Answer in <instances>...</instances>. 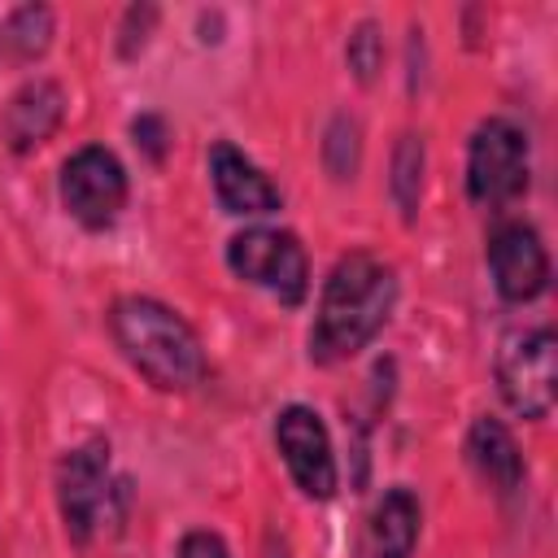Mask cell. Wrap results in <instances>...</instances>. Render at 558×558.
Wrapping results in <instances>:
<instances>
[{
	"label": "cell",
	"instance_id": "6da1fadb",
	"mask_svg": "<svg viewBox=\"0 0 558 558\" xmlns=\"http://www.w3.org/2000/svg\"><path fill=\"white\" fill-rule=\"evenodd\" d=\"M397 310V270L375 253H344L318 292L310 327V357L331 366L362 353Z\"/></svg>",
	"mask_w": 558,
	"mask_h": 558
},
{
	"label": "cell",
	"instance_id": "7a4b0ae2",
	"mask_svg": "<svg viewBox=\"0 0 558 558\" xmlns=\"http://www.w3.org/2000/svg\"><path fill=\"white\" fill-rule=\"evenodd\" d=\"M109 336L122 357L161 392H192L209 371L192 323L157 296H118L109 305Z\"/></svg>",
	"mask_w": 558,
	"mask_h": 558
},
{
	"label": "cell",
	"instance_id": "3957f363",
	"mask_svg": "<svg viewBox=\"0 0 558 558\" xmlns=\"http://www.w3.org/2000/svg\"><path fill=\"white\" fill-rule=\"evenodd\" d=\"M527 131L514 118H484L466 144V196L480 209H501L527 192Z\"/></svg>",
	"mask_w": 558,
	"mask_h": 558
},
{
	"label": "cell",
	"instance_id": "277c9868",
	"mask_svg": "<svg viewBox=\"0 0 558 558\" xmlns=\"http://www.w3.org/2000/svg\"><path fill=\"white\" fill-rule=\"evenodd\" d=\"M227 266L235 279L270 292L279 305L296 310L310 296L305 244L283 227H244L227 240Z\"/></svg>",
	"mask_w": 558,
	"mask_h": 558
},
{
	"label": "cell",
	"instance_id": "5b68a950",
	"mask_svg": "<svg viewBox=\"0 0 558 558\" xmlns=\"http://www.w3.org/2000/svg\"><path fill=\"white\" fill-rule=\"evenodd\" d=\"M501 401L523 418H545L558 388V340L549 327H514L497 344Z\"/></svg>",
	"mask_w": 558,
	"mask_h": 558
},
{
	"label": "cell",
	"instance_id": "8992f818",
	"mask_svg": "<svg viewBox=\"0 0 558 558\" xmlns=\"http://www.w3.org/2000/svg\"><path fill=\"white\" fill-rule=\"evenodd\" d=\"M113 471H109V440L87 436L83 445L65 449L57 462V506L65 536L74 545H87L96 527L109 519V497H113Z\"/></svg>",
	"mask_w": 558,
	"mask_h": 558
},
{
	"label": "cell",
	"instance_id": "52a82bcc",
	"mask_svg": "<svg viewBox=\"0 0 558 558\" xmlns=\"http://www.w3.org/2000/svg\"><path fill=\"white\" fill-rule=\"evenodd\" d=\"M61 205L65 214L87 227L105 231L126 209V170L105 144H83L61 166Z\"/></svg>",
	"mask_w": 558,
	"mask_h": 558
},
{
	"label": "cell",
	"instance_id": "ba28073f",
	"mask_svg": "<svg viewBox=\"0 0 558 558\" xmlns=\"http://www.w3.org/2000/svg\"><path fill=\"white\" fill-rule=\"evenodd\" d=\"M275 445H279V458H283L292 484L301 488V497H310V501L336 497V488H340L336 449H331L327 423L314 405H283L275 414Z\"/></svg>",
	"mask_w": 558,
	"mask_h": 558
},
{
	"label": "cell",
	"instance_id": "9c48e42d",
	"mask_svg": "<svg viewBox=\"0 0 558 558\" xmlns=\"http://www.w3.org/2000/svg\"><path fill=\"white\" fill-rule=\"evenodd\" d=\"M493 288L510 305H527L549 288V253L532 222H497L488 235Z\"/></svg>",
	"mask_w": 558,
	"mask_h": 558
},
{
	"label": "cell",
	"instance_id": "30bf717a",
	"mask_svg": "<svg viewBox=\"0 0 558 558\" xmlns=\"http://www.w3.org/2000/svg\"><path fill=\"white\" fill-rule=\"evenodd\" d=\"M209 183H214V196L227 214L235 218H262V214H275L283 209V196L279 187L262 174L257 161H248L235 144L218 140L209 148Z\"/></svg>",
	"mask_w": 558,
	"mask_h": 558
},
{
	"label": "cell",
	"instance_id": "8fae6325",
	"mask_svg": "<svg viewBox=\"0 0 558 558\" xmlns=\"http://www.w3.org/2000/svg\"><path fill=\"white\" fill-rule=\"evenodd\" d=\"M65 118V92L57 78H26L9 100H4V113H0V140L13 148V153H35L39 144H48L57 135Z\"/></svg>",
	"mask_w": 558,
	"mask_h": 558
},
{
	"label": "cell",
	"instance_id": "7c38bea8",
	"mask_svg": "<svg viewBox=\"0 0 558 558\" xmlns=\"http://www.w3.org/2000/svg\"><path fill=\"white\" fill-rule=\"evenodd\" d=\"M466 462H471V471L497 497H514L523 488L527 466H523V453H519V445H514V436H510V427L501 418L484 414V418L471 423V432H466Z\"/></svg>",
	"mask_w": 558,
	"mask_h": 558
},
{
	"label": "cell",
	"instance_id": "4fadbf2b",
	"mask_svg": "<svg viewBox=\"0 0 558 558\" xmlns=\"http://www.w3.org/2000/svg\"><path fill=\"white\" fill-rule=\"evenodd\" d=\"M423 532V506L405 484L384 488L371 510V554L375 558H414Z\"/></svg>",
	"mask_w": 558,
	"mask_h": 558
},
{
	"label": "cell",
	"instance_id": "5bb4252c",
	"mask_svg": "<svg viewBox=\"0 0 558 558\" xmlns=\"http://www.w3.org/2000/svg\"><path fill=\"white\" fill-rule=\"evenodd\" d=\"M57 35V17L48 4H17L0 22V65H31L48 52Z\"/></svg>",
	"mask_w": 558,
	"mask_h": 558
},
{
	"label": "cell",
	"instance_id": "9a60e30c",
	"mask_svg": "<svg viewBox=\"0 0 558 558\" xmlns=\"http://www.w3.org/2000/svg\"><path fill=\"white\" fill-rule=\"evenodd\" d=\"M423 170H427L423 135L405 131V135L397 140V148H392V179H388L392 201H397V209H401L405 222H414V214H418V205H423Z\"/></svg>",
	"mask_w": 558,
	"mask_h": 558
},
{
	"label": "cell",
	"instance_id": "2e32d148",
	"mask_svg": "<svg viewBox=\"0 0 558 558\" xmlns=\"http://www.w3.org/2000/svg\"><path fill=\"white\" fill-rule=\"evenodd\" d=\"M323 161H327V174L331 179H353L357 174V161H362V126H357L353 113H336L327 122Z\"/></svg>",
	"mask_w": 558,
	"mask_h": 558
},
{
	"label": "cell",
	"instance_id": "e0dca14e",
	"mask_svg": "<svg viewBox=\"0 0 558 558\" xmlns=\"http://www.w3.org/2000/svg\"><path fill=\"white\" fill-rule=\"evenodd\" d=\"M344 61H349V70H353V78H357L362 87H371V83L379 78V70H384V35H379L375 22H357V26L349 31V39H344Z\"/></svg>",
	"mask_w": 558,
	"mask_h": 558
},
{
	"label": "cell",
	"instance_id": "ac0fdd59",
	"mask_svg": "<svg viewBox=\"0 0 558 558\" xmlns=\"http://www.w3.org/2000/svg\"><path fill=\"white\" fill-rule=\"evenodd\" d=\"M153 26H157V9L153 4H131L126 17H122V26H118V52L122 57H135L148 44Z\"/></svg>",
	"mask_w": 558,
	"mask_h": 558
},
{
	"label": "cell",
	"instance_id": "d6986e66",
	"mask_svg": "<svg viewBox=\"0 0 558 558\" xmlns=\"http://www.w3.org/2000/svg\"><path fill=\"white\" fill-rule=\"evenodd\" d=\"M131 135H135V144H140L153 161L166 157V122H161L157 113H140V118L131 122Z\"/></svg>",
	"mask_w": 558,
	"mask_h": 558
},
{
	"label": "cell",
	"instance_id": "ffe728a7",
	"mask_svg": "<svg viewBox=\"0 0 558 558\" xmlns=\"http://www.w3.org/2000/svg\"><path fill=\"white\" fill-rule=\"evenodd\" d=\"M179 558H231V549L222 545L218 532L196 527V532H187V536L179 541Z\"/></svg>",
	"mask_w": 558,
	"mask_h": 558
}]
</instances>
